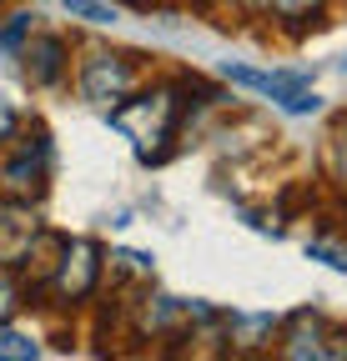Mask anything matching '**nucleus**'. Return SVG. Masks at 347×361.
I'll return each mask as SVG.
<instances>
[{
    "label": "nucleus",
    "mask_w": 347,
    "mask_h": 361,
    "mask_svg": "<svg viewBox=\"0 0 347 361\" xmlns=\"http://www.w3.org/2000/svg\"><path fill=\"white\" fill-rule=\"evenodd\" d=\"M182 111H187L182 85H156V90H141L136 101H116L106 111V121L136 146L141 161H161L166 156V141L182 126Z\"/></svg>",
    "instance_id": "f257e3e1"
},
{
    "label": "nucleus",
    "mask_w": 347,
    "mask_h": 361,
    "mask_svg": "<svg viewBox=\"0 0 347 361\" xmlns=\"http://www.w3.org/2000/svg\"><path fill=\"white\" fill-rule=\"evenodd\" d=\"M46 286H51V296H56L61 306H81L86 296L101 286V246H96L91 236H71V241H61Z\"/></svg>",
    "instance_id": "f03ea898"
},
{
    "label": "nucleus",
    "mask_w": 347,
    "mask_h": 361,
    "mask_svg": "<svg viewBox=\"0 0 347 361\" xmlns=\"http://www.w3.org/2000/svg\"><path fill=\"white\" fill-rule=\"evenodd\" d=\"M81 96L91 101V106H101V111H111L116 101H126L131 96V85H136V66H131V56H116V51H91L81 61Z\"/></svg>",
    "instance_id": "7ed1b4c3"
},
{
    "label": "nucleus",
    "mask_w": 347,
    "mask_h": 361,
    "mask_svg": "<svg viewBox=\"0 0 347 361\" xmlns=\"http://www.w3.org/2000/svg\"><path fill=\"white\" fill-rule=\"evenodd\" d=\"M227 80L257 90V96H272L282 111L292 116H312L317 111V90L302 80V75H277V71H252V66H227Z\"/></svg>",
    "instance_id": "20e7f679"
},
{
    "label": "nucleus",
    "mask_w": 347,
    "mask_h": 361,
    "mask_svg": "<svg viewBox=\"0 0 347 361\" xmlns=\"http://www.w3.org/2000/svg\"><path fill=\"white\" fill-rule=\"evenodd\" d=\"M46 171H51V141L46 135H35V146L25 141L11 161H6V171H0V180L11 186V196H40L46 191Z\"/></svg>",
    "instance_id": "39448f33"
},
{
    "label": "nucleus",
    "mask_w": 347,
    "mask_h": 361,
    "mask_svg": "<svg viewBox=\"0 0 347 361\" xmlns=\"http://www.w3.org/2000/svg\"><path fill=\"white\" fill-rule=\"evenodd\" d=\"M66 40L61 35H35L30 30V40L20 45V61H25V80L30 85H40V90H46V85H61L66 80Z\"/></svg>",
    "instance_id": "423d86ee"
},
{
    "label": "nucleus",
    "mask_w": 347,
    "mask_h": 361,
    "mask_svg": "<svg viewBox=\"0 0 347 361\" xmlns=\"http://www.w3.org/2000/svg\"><path fill=\"white\" fill-rule=\"evenodd\" d=\"M282 356L302 361V356H327V326H322V316L312 311H297L287 331H282Z\"/></svg>",
    "instance_id": "0eeeda50"
},
{
    "label": "nucleus",
    "mask_w": 347,
    "mask_h": 361,
    "mask_svg": "<svg viewBox=\"0 0 347 361\" xmlns=\"http://www.w3.org/2000/svg\"><path fill=\"white\" fill-rule=\"evenodd\" d=\"M272 331H277L272 316H232V336L242 346H262V341H272Z\"/></svg>",
    "instance_id": "6e6552de"
},
{
    "label": "nucleus",
    "mask_w": 347,
    "mask_h": 361,
    "mask_svg": "<svg viewBox=\"0 0 347 361\" xmlns=\"http://www.w3.org/2000/svg\"><path fill=\"white\" fill-rule=\"evenodd\" d=\"M35 356H40V346L30 336H20V331H11L0 322V361H35Z\"/></svg>",
    "instance_id": "1a4fd4ad"
},
{
    "label": "nucleus",
    "mask_w": 347,
    "mask_h": 361,
    "mask_svg": "<svg viewBox=\"0 0 347 361\" xmlns=\"http://www.w3.org/2000/svg\"><path fill=\"white\" fill-rule=\"evenodd\" d=\"M267 11H272L277 20H312V25H317L322 0H267Z\"/></svg>",
    "instance_id": "9d476101"
},
{
    "label": "nucleus",
    "mask_w": 347,
    "mask_h": 361,
    "mask_svg": "<svg viewBox=\"0 0 347 361\" xmlns=\"http://www.w3.org/2000/svg\"><path fill=\"white\" fill-rule=\"evenodd\" d=\"M25 306V286L16 271H0V322H11V316Z\"/></svg>",
    "instance_id": "9b49d317"
},
{
    "label": "nucleus",
    "mask_w": 347,
    "mask_h": 361,
    "mask_svg": "<svg viewBox=\"0 0 347 361\" xmlns=\"http://www.w3.org/2000/svg\"><path fill=\"white\" fill-rule=\"evenodd\" d=\"M66 11L91 25H116V6H101V0H66Z\"/></svg>",
    "instance_id": "f8f14e48"
},
{
    "label": "nucleus",
    "mask_w": 347,
    "mask_h": 361,
    "mask_svg": "<svg viewBox=\"0 0 347 361\" xmlns=\"http://www.w3.org/2000/svg\"><path fill=\"white\" fill-rule=\"evenodd\" d=\"M307 256L327 261L332 271H347V246H337V241H307Z\"/></svg>",
    "instance_id": "ddd939ff"
},
{
    "label": "nucleus",
    "mask_w": 347,
    "mask_h": 361,
    "mask_svg": "<svg viewBox=\"0 0 347 361\" xmlns=\"http://www.w3.org/2000/svg\"><path fill=\"white\" fill-rule=\"evenodd\" d=\"M25 40H30V16H11V25H0V45L6 51H16Z\"/></svg>",
    "instance_id": "4468645a"
},
{
    "label": "nucleus",
    "mask_w": 347,
    "mask_h": 361,
    "mask_svg": "<svg viewBox=\"0 0 347 361\" xmlns=\"http://www.w3.org/2000/svg\"><path fill=\"white\" fill-rule=\"evenodd\" d=\"M16 130H20V116H16V106H11L6 96H0V146H6Z\"/></svg>",
    "instance_id": "2eb2a0df"
},
{
    "label": "nucleus",
    "mask_w": 347,
    "mask_h": 361,
    "mask_svg": "<svg viewBox=\"0 0 347 361\" xmlns=\"http://www.w3.org/2000/svg\"><path fill=\"white\" fill-rule=\"evenodd\" d=\"M116 261H121L126 271H136V276H151V261H146V256H136V251H116Z\"/></svg>",
    "instance_id": "dca6fc26"
},
{
    "label": "nucleus",
    "mask_w": 347,
    "mask_h": 361,
    "mask_svg": "<svg viewBox=\"0 0 347 361\" xmlns=\"http://www.w3.org/2000/svg\"><path fill=\"white\" fill-rule=\"evenodd\" d=\"M136 6H146V0H136Z\"/></svg>",
    "instance_id": "f3484780"
}]
</instances>
